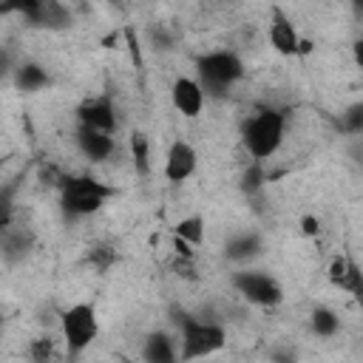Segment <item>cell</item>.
Returning <instances> with one entry per match:
<instances>
[{
	"mask_svg": "<svg viewBox=\"0 0 363 363\" xmlns=\"http://www.w3.org/2000/svg\"><path fill=\"white\" fill-rule=\"evenodd\" d=\"M284 136H286V116L278 108H261L241 128V145L247 156L255 162L272 159L281 150Z\"/></svg>",
	"mask_w": 363,
	"mask_h": 363,
	"instance_id": "cell-1",
	"label": "cell"
},
{
	"mask_svg": "<svg viewBox=\"0 0 363 363\" xmlns=\"http://www.w3.org/2000/svg\"><path fill=\"white\" fill-rule=\"evenodd\" d=\"M176 326H179V357L182 360L210 357L221 352L227 343V329L216 320H204V318L182 312L176 318Z\"/></svg>",
	"mask_w": 363,
	"mask_h": 363,
	"instance_id": "cell-2",
	"label": "cell"
},
{
	"mask_svg": "<svg viewBox=\"0 0 363 363\" xmlns=\"http://www.w3.org/2000/svg\"><path fill=\"white\" fill-rule=\"evenodd\" d=\"M113 196H119V190L113 184L94 179V176H68L60 184V204L74 218H85V216L99 213L105 207V201Z\"/></svg>",
	"mask_w": 363,
	"mask_h": 363,
	"instance_id": "cell-3",
	"label": "cell"
},
{
	"mask_svg": "<svg viewBox=\"0 0 363 363\" xmlns=\"http://www.w3.org/2000/svg\"><path fill=\"white\" fill-rule=\"evenodd\" d=\"M60 335L65 343L68 357H79L96 337H99V315L96 306L88 301L71 303L60 312Z\"/></svg>",
	"mask_w": 363,
	"mask_h": 363,
	"instance_id": "cell-4",
	"label": "cell"
},
{
	"mask_svg": "<svg viewBox=\"0 0 363 363\" xmlns=\"http://www.w3.org/2000/svg\"><path fill=\"white\" fill-rule=\"evenodd\" d=\"M196 77L207 94H224L244 77V60L230 48L207 51L196 60Z\"/></svg>",
	"mask_w": 363,
	"mask_h": 363,
	"instance_id": "cell-5",
	"label": "cell"
},
{
	"mask_svg": "<svg viewBox=\"0 0 363 363\" xmlns=\"http://www.w3.org/2000/svg\"><path fill=\"white\" fill-rule=\"evenodd\" d=\"M233 286L244 301H250L255 306H264V309L278 306L284 301L281 281L272 278L269 272H261V269H238V272H233Z\"/></svg>",
	"mask_w": 363,
	"mask_h": 363,
	"instance_id": "cell-6",
	"label": "cell"
},
{
	"mask_svg": "<svg viewBox=\"0 0 363 363\" xmlns=\"http://www.w3.org/2000/svg\"><path fill=\"white\" fill-rule=\"evenodd\" d=\"M3 14H20L43 28H65L71 23V11L60 0H3Z\"/></svg>",
	"mask_w": 363,
	"mask_h": 363,
	"instance_id": "cell-7",
	"label": "cell"
},
{
	"mask_svg": "<svg viewBox=\"0 0 363 363\" xmlns=\"http://www.w3.org/2000/svg\"><path fill=\"white\" fill-rule=\"evenodd\" d=\"M267 43L275 54L281 57H301L303 51H309V43L298 34L295 23L289 20V14L281 6L269 9V23H267Z\"/></svg>",
	"mask_w": 363,
	"mask_h": 363,
	"instance_id": "cell-8",
	"label": "cell"
},
{
	"mask_svg": "<svg viewBox=\"0 0 363 363\" xmlns=\"http://www.w3.org/2000/svg\"><path fill=\"white\" fill-rule=\"evenodd\" d=\"M170 105L176 108V113H182L184 119H196L201 116L204 105H207V91L199 82V77H176L170 85Z\"/></svg>",
	"mask_w": 363,
	"mask_h": 363,
	"instance_id": "cell-9",
	"label": "cell"
},
{
	"mask_svg": "<svg viewBox=\"0 0 363 363\" xmlns=\"http://www.w3.org/2000/svg\"><path fill=\"white\" fill-rule=\"evenodd\" d=\"M196 167H199L196 147L187 139H173L170 147H167V153H164V167H162L164 179L170 184H182V182H187L196 173Z\"/></svg>",
	"mask_w": 363,
	"mask_h": 363,
	"instance_id": "cell-10",
	"label": "cell"
},
{
	"mask_svg": "<svg viewBox=\"0 0 363 363\" xmlns=\"http://www.w3.org/2000/svg\"><path fill=\"white\" fill-rule=\"evenodd\" d=\"M77 119L79 125L85 128H94V130H105V133H116L119 122H116V108L108 96H88L79 102L77 108Z\"/></svg>",
	"mask_w": 363,
	"mask_h": 363,
	"instance_id": "cell-11",
	"label": "cell"
},
{
	"mask_svg": "<svg viewBox=\"0 0 363 363\" xmlns=\"http://www.w3.org/2000/svg\"><path fill=\"white\" fill-rule=\"evenodd\" d=\"M74 142H77L79 153H82L88 162H94V164H99V162H108V159L116 153V142H113V133H105V130H94V128H85V125H79V128H77V136H74Z\"/></svg>",
	"mask_w": 363,
	"mask_h": 363,
	"instance_id": "cell-12",
	"label": "cell"
},
{
	"mask_svg": "<svg viewBox=\"0 0 363 363\" xmlns=\"http://www.w3.org/2000/svg\"><path fill=\"white\" fill-rule=\"evenodd\" d=\"M142 357H145L147 363H173V360L179 357L176 337H170L167 332H150V335L145 337Z\"/></svg>",
	"mask_w": 363,
	"mask_h": 363,
	"instance_id": "cell-13",
	"label": "cell"
},
{
	"mask_svg": "<svg viewBox=\"0 0 363 363\" xmlns=\"http://www.w3.org/2000/svg\"><path fill=\"white\" fill-rule=\"evenodd\" d=\"M14 85H17L20 91H26V94L43 91V88L48 85V74H45V68L37 65V62H23V65H17V71H14Z\"/></svg>",
	"mask_w": 363,
	"mask_h": 363,
	"instance_id": "cell-14",
	"label": "cell"
},
{
	"mask_svg": "<svg viewBox=\"0 0 363 363\" xmlns=\"http://www.w3.org/2000/svg\"><path fill=\"white\" fill-rule=\"evenodd\" d=\"M309 326L318 337H335L337 329H340V318L332 306H315L312 315H309Z\"/></svg>",
	"mask_w": 363,
	"mask_h": 363,
	"instance_id": "cell-15",
	"label": "cell"
},
{
	"mask_svg": "<svg viewBox=\"0 0 363 363\" xmlns=\"http://www.w3.org/2000/svg\"><path fill=\"white\" fill-rule=\"evenodd\" d=\"M173 235L182 238V241H187L190 247H199V244L204 241V216L193 213V216L179 218L176 227H173Z\"/></svg>",
	"mask_w": 363,
	"mask_h": 363,
	"instance_id": "cell-16",
	"label": "cell"
},
{
	"mask_svg": "<svg viewBox=\"0 0 363 363\" xmlns=\"http://www.w3.org/2000/svg\"><path fill=\"white\" fill-rule=\"evenodd\" d=\"M227 258L233 261H247V258H255L261 252V238L252 235V233H244V235H235L227 241Z\"/></svg>",
	"mask_w": 363,
	"mask_h": 363,
	"instance_id": "cell-17",
	"label": "cell"
},
{
	"mask_svg": "<svg viewBox=\"0 0 363 363\" xmlns=\"http://www.w3.org/2000/svg\"><path fill=\"white\" fill-rule=\"evenodd\" d=\"M130 159H133V164H136L139 173H147L150 170V142H147V136L142 130L130 133Z\"/></svg>",
	"mask_w": 363,
	"mask_h": 363,
	"instance_id": "cell-18",
	"label": "cell"
},
{
	"mask_svg": "<svg viewBox=\"0 0 363 363\" xmlns=\"http://www.w3.org/2000/svg\"><path fill=\"white\" fill-rule=\"evenodd\" d=\"M337 289H343V292H352V295H354V298L363 303V269L354 264V258H349V264H346V272H343V278H340Z\"/></svg>",
	"mask_w": 363,
	"mask_h": 363,
	"instance_id": "cell-19",
	"label": "cell"
},
{
	"mask_svg": "<svg viewBox=\"0 0 363 363\" xmlns=\"http://www.w3.org/2000/svg\"><path fill=\"white\" fill-rule=\"evenodd\" d=\"M298 230H301L303 238H318L320 230H323V224H320V218H318L315 213H303V216L298 218Z\"/></svg>",
	"mask_w": 363,
	"mask_h": 363,
	"instance_id": "cell-20",
	"label": "cell"
},
{
	"mask_svg": "<svg viewBox=\"0 0 363 363\" xmlns=\"http://www.w3.org/2000/svg\"><path fill=\"white\" fill-rule=\"evenodd\" d=\"M346 128H349L352 133H360V130H363V105H352V108L346 111Z\"/></svg>",
	"mask_w": 363,
	"mask_h": 363,
	"instance_id": "cell-21",
	"label": "cell"
},
{
	"mask_svg": "<svg viewBox=\"0 0 363 363\" xmlns=\"http://www.w3.org/2000/svg\"><path fill=\"white\" fill-rule=\"evenodd\" d=\"M54 354V349H51V340L45 337V340H34V349H31V357L34 360H45V357H51Z\"/></svg>",
	"mask_w": 363,
	"mask_h": 363,
	"instance_id": "cell-22",
	"label": "cell"
},
{
	"mask_svg": "<svg viewBox=\"0 0 363 363\" xmlns=\"http://www.w3.org/2000/svg\"><path fill=\"white\" fill-rule=\"evenodd\" d=\"M352 62H354L357 68H363V37H357V40L352 43Z\"/></svg>",
	"mask_w": 363,
	"mask_h": 363,
	"instance_id": "cell-23",
	"label": "cell"
},
{
	"mask_svg": "<svg viewBox=\"0 0 363 363\" xmlns=\"http://www.w3.org/2000/svg\"><path fill=\"white\" fill-rule=\"evenodd\" d=\"M352 6H354L357 11H363V0H352Z\"/></svg>",
	"mask_w": 363,
	"mask_h": 363,
	"instance_id": "cell-24",
	"label": "cell"
},
{
	"mask_svg": "<svg viewBox=\"0 0 363 363\" xmlns=\"http://www.w3.org/2000/svg\"><path fill=\"white\" fill-rule=\"evenodd\" d=\"M111 3H122V0H111Z\"/></svg>",
	"mask_w": 363,
	"mask_h": 363,
	"instance_id": "cell-25",
	"label": "cell"
}]
</instances>
